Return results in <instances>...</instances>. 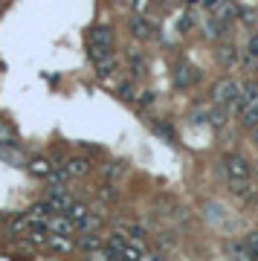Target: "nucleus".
Segmentation results:
<instances>
[{
	"mask_svg": "<svg viewBox=\"0 0 258 261\" xmlns=\"http://www.w3.org/2000/svg\"><path fill=\"white\" fill-rule=\"evenodd\" d=\"M238 99H241V84L235 82V79H218V82L212 84V102L215 105L232 110L238 105Z\"/></svg>",
	"mask_w": 258,
	"mask_h": 261,
	"instance_id": "f257e3e1",
	"label": "nucleus"
},
{
	"mask_svg": "<svg viewBox=\"0 0 258 261\" xmlns=\"http://www.w3.org/2000/svg\"><path fill=\"white\" fill-rule=\"evenodd\" d=\"M223 174L229 180H249L252 177V163L241 154H226L223 157Z\"/></svg>",
	"mask_w": 258,
	"mask_h": 261,
	"instance_id": "f03ea898",
	"label": "nucleus"
},
{
	"mask_svg": "<svg viewBox=\"0 0 258 261\" xmlns=\"http://www.w3.org/2000/svg\"><path fill=\"white\" fill-rule=\"evenodd\" d=\"M198 82H200L198 67H191L188 61H177L174 64V87L186 90V87H191V84H198Z\"/></svg>",
	"mask_w": 258,
	"mask_h": 261,
	"instance_id": "7ed1b4c3",
	"label": "nucleus"
},
{
	"mask_svg": "<svg viewBox=\"0 0 258 261\" xmlns=\"http://www.w3.org/2000/svg\"><path fill=\"white\" fill-rule=\"evenodd\" d=\"M76 249L93 255V258H102V252H105V238L96 235V232H82L79 241H76Z\"/></svg>",
	"mask_w": 258,
	"mask_h": 261,
	"instance_id": "20e7f679",
	"label": "nucleus"
},
{
	"mask_svg": "<svg viewBox=\"0 0 258 261\" xmlns=\"http://www.w3.org/2000/svg\"><path fill=\"white\" fill-rule=\"evenodd\" d=\"M87 44H102V47H113L116 44V32H113V26L107 24H96L87 29Z\"/></svg>",
	"mask_w": 258,
	"mask_h": 261,
	"instance_id": "39448f33",
	"label": "nucleus"
},
{
	"mask_svg": "<svg viewBox=\"0 0 258 261\" xmlns=\"http://www.w3.org/2000/svg\"><path fill=\"white\" fill-rule=\"evenodd\" d=\"M47 203L55 209V212H67L73 203H76V198H73L70 191L64 189V186H49L47 191Z\"/></svg>",
	"mask_w": 258,
	"mask_h": 261,
	"instance_id": "423d86ee",
	"label": "nucleus"
},
{
	"mask_svg": "<svg viewBox=\"0 0 258 261\" xmlns=\"http://www.w3.org/2000/svg\"><path fill=\"white\" fill-rule=\"evenodd\" d=\"M44 249L47 252H55V255H67L76 249V244L70 241V235H58V232H47L44 238Z\"/></svg>",
	"mask_w": 258,
	"mask_h": 261,
	"instance_id": "0eeeda50",
	"label": "nucleus"
},
{
	"mask_svg": "<svg viewBox=\"0 0 258 261\" xmlns=\"http://www.w3.org/2000/svg\"><path fill=\"white\" fill-rule=\"evenodd\" d=\"M212 15H215L218 21H223V24H232V21L241 18V6H238L235 0H218V3L212 6Z\"/></svg>",
	"mask_w": 258,
	"mask_h": 261,
	"instance_id": "6e6552de",
	"label": "nucleus"
},
{
	"mask_svg": "<svg viewBox=\"0 0 258 261\" xmlns=\"http://www.w3.org/2000/svg\"><path fill=\"white\" fill-rule=\"evenodd\" d=\"M125 67H128V76H131V79H145V76H148V58L142 55L140 49H131V52H128Z\"/></svg>",
	"mask_w": 258,
	"mask_h": 261,
	"instance_id": "1a4fd4ad",
	"label": "nucleus"
},
{
	"mask_svg": "<svg viewBox=\"0 0 258 261\" xmlns=\"http://www.w3.org/2000/svg\"><path fill=\"white\" fill-rule=\"evenodd\" d=\"M131 35L140 38V41H148V38H154V24L145 15H134L131 18Z\"/></svg>",
	"mask_w": 258,
	"mask_h": 261,
	"instance_id": "9d476101",
	"label": "nucleus"
},
{
	"mask_svg": "<svg viewBox=\"0 0 258 261\" xmlns=\"http://www.w3.org/2000/svg\"><path fill=\"white\" fill-rule=\"evenodd\" d=\"M223 255H229V258H238V261H249V258H255L246 241H226V244H223Z\"/></svg>",
	"mask_w": 258,
	"mask_h": 261,
	"instance_id": "9b49d317",
	"label": "nucleus"
},
{
	"mask_svg": "<svg viewBox=\"0 0 258 261\" xmlns=\"http://www.w3.org/2000/svg\"><path fill=\"white\" fill-rule=\"evenodd\" d=\"M255 99H258V82H246V84H241V99H238V105H235L232 110L238 113V116H241V113H244V107H246V105H252Z\"/></svg>",
	"mask_w": 258,
	"mask_h": 261,
	"instance_id": "f8f14e48",
	"label": "nucleus"
},
{
	"mask_svg": "<svg viewBox=\"0 0 258 261\" xmlns=\"http://www.w3.org/2000/svg\"><path fill=\"white\" fill-rule=\"evenodd\" d=\"M90 160L87 157H70V160H64V171L70 174V177H84V174H90Z\"/></svg>",
	"mask_w": 258,
	"mask_h": 261,
	"instance_id": "ddd939ff",
	"label": "nucleus"
},
{
	"mask_svg": "<svg viewBox=\"0 0 258 261\" xmlns=\"http://www.w3.org/2000/svg\"><path fill=\"white\" fill-rule=\"evenodd\" d=\"M215 58H218V64L221 67H232L235 61H238V47H235L232 41L226 44V41H221L218 44V49H215Z\"/></svg>",
	"mask_w": 258,
	"mask_h": 261,
	"instance_id": "4468645a",
	"label": "nucleus"
},
{
	"mask_svg": "<svg viewBox=\"0 0 258 261\" xmlns=\"http://www.w3.org/2000/svg\"><path fill=\"white\" fill-rule=\"evenodd\" d=\"M226 29H229V24H223V21H218L215 15L203 21V35H206V38H212V41H223V35H226Z\"/></svg>",
	"mask_w": 258,
	"mask_h": 261,
	"instance_id": "2eb2a0df",
	"label": "nucleus"
},
{
	"mask_svg": "<svg viewBox=\"0 0 258 261\" xmlns=\"http://www.w3.org/2000/svg\"><path fill=\"white\" fill-rule=\"evenodd\" d=\"M29 171H32V177H38V180H47L49 174H52V171H55V166H52V163H49L47 157H32V160H29Z\"/></svg>",
	"mask_w": 258,
	"mask_h": 261,
	"instance_id": "dca6fc26",
	"label": "nucleus"
},
{
	"mask_svg": "<svg viewBox=\"0 0 258 261\" xmlns=\"http://www.w3.org/2000/svg\"><path fill=\"white\" fill-rule=\"evenodd\" d=\"M116 70H119L116 55H107V58L96 61V76H99V79H110V76H113Z\"/></svg>",
	"mask_w": 258,
	"mask_h": 261,
	"instance_id": "f3484780",
	"label": "nucleus"
},
{
	"mask_svg": "<svg viewBox=\"0 0 258 261\" xmlns=\"http://www.w3.org/2000/svg\"><path fill=\"white\" fill-rule=\"evenodd\" d=\"M99 226H102V218L96 212H87L82 221H76V229H79V232H99Z\"/></svg>",
	"mask_w": 258,
	"mask_h": 261,
	"instance_id": "a211bd4d",
	"label": "nucleus"
},
{
	"mask_svg": "<svg viewBox=\"0 0 258 261\" xmlns=\"http://www.w3.org/2000/svg\"><path fill=\"white\" fill-rule=\"evenodd\" d=\"M116 229L125 238H131V241H134V238H145V229H142L140 224H134V221H116Z\"/></svg>",
	"mask_w": 258,
	"mask_h": 261,
	"instance_id": "6ab92c4d",
	"label": "nucleus"
},
{
	"mask_svg": "<svg viewBox=\"0 0 258 261\" xmlns=\"http://www.w3.org/2000/svg\"><path fill=\"white\" fill-rule=\"evenodd\" d=\"M241 125H244V128H255V125H258V99L252 102V105L244 107V113H241Z\"/></svg>",
	"mask_w": 258,
	"mask_h": 261,
	"instance_id": "aec40b11",
	"label": "nucleus"
},
{
	"mask_svg": "<svg viewBox=\"0 0 258 261\" xmlns=\"http://www.w3.org/2000/svg\"><path fill=\"white\" fill-rule=\"evenodd\" d=\"M87 55H90V61H102L107 58V55H113V47H102V44H87Z\"/></svg>",
	"mask_w": 258,
	"mask_h": 261,
	"instance_id": "412c9836",
	"label": "nucleus"
},
{
	"mask_svg": "<svg viewBox=\"0 0 258 261\" xmlns=\"http://www.w3.org/2000/svg\"><path fill=\"white\" fill-rule=\"evenodd\" d=\"M246 64H252V61H258V32L255 35H249V41H246V55H244Z\"/></svg>",
	"mask_w": 258,
	"mask_h": 261,
	"instance_id": "4be33fe9",
	"label": "nucleus"
},
{
	"mask_svg": "<svg viewBox=\"0 0 258 261\" xmlns=\"http://www.w3.org/2000/svg\"><path fill=\"white\" fill-rule=\"evenodd\" d=\"M154 130H157V134H163V137H165V140H168V143H174V140H177L174 128H171L168 122H154Z\"/></svg>",
	"mask_w": 258,
	"mask_h": 261,
	"instance_id": "5701e85b",
	"label": "nucleus"
},
{
	"mask_svg": "<svg viewBox=\"0 0 258 261\" xmlns=\"http://www.w3.org/2000/svg\"><path fill=\"white\" fill-rule=\"evenodd\" d=\"M119 93H122V99H128V102H134V99H137V87H134V84H119Z\"/></svg>",
	"mask_w": 258,
	"mask_h": 261,
	"instance_id": "b1692460",
	"label": "nucleus"
},
{
	"mask_svg": "<svg viewBox=\"0 0 258 261\" xmlns=\"http://www.w3.org/2000/svg\"><path fill=\"white\" fill-rule=\"evenodd\" d=\"M246 244H249V249H252V255L258 258V229H252V232H246V238H244Z\"/></svg>",
	"mask_w": 258,
	"mask_h": 261,
	"instance_id": "393cba45",
	"label": "nucleus"
},
{
	"mask_svg": "<svg viewBox=\"0 0 258 261\" xmlns=\"http://www.w3.org/2000/svg\"><path fill=\"white\" fill-rule=\"evenodd\" d=\"M151 9V0H134V12L137 15H148Z\"/></svg>",
	"mask_w": 258,
	"mask_h": 261,
	"instance_id": "a878e982",
	"label": "nucleus"
},
{
	"mask_svg": "<svg viewBox=\"0 0 258 261\" xmlns=\"http://www.w3.org/2000/svg\"><path fill=\"white\" fill-rule=\"evenodd\" d=\"M188 29H191V18H188V15H183V18L177 21V32H183V35H186Z\"/></svg>",
	"mask_w": 258,
	"mask_h": 261,
	"instance_id": "bb28decb",
	"label": "nucleus"
},
{
	"mask_svg": "<svg viewBox=\"0 0 258 261\" xmlns=\"http://www.w3.org/2000/svg\"><path fill=\"white\" fill-rule=\"evenodd\" d=\"M119 174H122V166H119V163H116V166H107L105 168V177H119Z\"/></svg>",
	"mask_w": 258,
	"mask_h": 261,
	"instance_id": "cd10ccee",
	"label": "nucleus"
},
{
	"mask_svg": "<svg viewBox=\"0 0 258 261\" xmlns=\"http://www.w3.org/2000/svg\"><path fill=\"white\" fill-rule=\"evenodd\" d=\"M215 3H218V0H200V6H206V9H212Z\"/></svg>",
	"mask_w": 258,
	"mask_h": 261,
	"instance_id": "c85d7f7f",
	"label": "nucleus"
},
{
	"mask_svg": "<svg viewBox=\"0 0 258 261\" xmlns=\"http://www.w3.org/2000/svg\"><path fill=\"white\" fill-rule=\"evenodd\" d=\"M252 143L258 145V125H255V128H252Z\"/></svg>",
	"mask_w": 258,
	"mask_h": 261,
	"instance_id": "c756f323",
	"label": "nucleus"
},
{
	"mask_svg": "<svg viewBox=\"0 0 258 261\" xmlns=\"http://www.w3.org/2000/svg\"><path fill=\"white\" fill-rule=\"evenodd\" d=\"M6 221H9V218H6V215L0 212V224H6Z\"/></svg>",
	"mask_w": 258,
	"mask_h": 261,
	"instance_id": "7c9ffc66",
	"label": "nucleus"
},
{
	"mask_svg": "<svg viewBox=\"0 0 258 261\" xmlns=\"http://www.w3.org/2000/svg\"><path fill=\"white\" fill-rule=\"evenodd\" d=\"M113 3H125V0H113Z\"/></svg>",
	"mask_w": 258,
	"mask_h": 261,
	"instance_id": "2f4dec72",
	"label": "nucleus"
}]
</instances>
